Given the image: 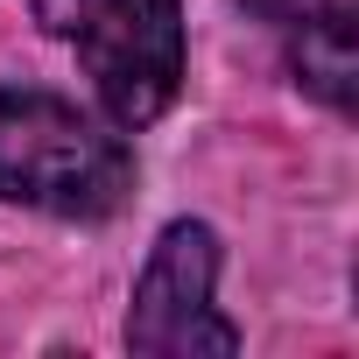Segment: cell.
<instances>
[{
  "label": "cell",
  "mask_w": 359,
  "mask_h": 359,
  "mask_svg": "<svg viewBox=\"0 0 359 359\" xmlns=\"http://www.w3.org/2000/svg\"><path fill=\"white\" fill-rule=\"evenodd\" d=\"M134 191V155L113 127L57 92H0V205L50 219H106Z\"/></svg>",
  "instance_id": "1"
},
{
  "label": "cell",
  "mask_w": 359,
  "mask_h": 359,
  "mask_svg": "<svg viewBox=\"0 0 359 359\" xmlns=\"http://www.w3.org/2000/svg\"><path fill=\"white\" fill-rule=\"evenodd\" d=\"M43 36H57L99 106L120 127H148L184 85V8L176 0H29Z\"/></svg>",
  "instance_id": "2"
},
{
  "label": "cell",
  "mask_w": 359,
  "mask_h": 359,
  "mask_svg": "<svg viewBox=\"0 0 359 359\" xmlns=\"http://www.w3.org/2000/svg\"><path fill=\"white\" fill-rule=\"evenodd\" d=\"M219 282V233L198 219L162 226V240L148 247V268L134 282L127 303V352L141 359H233L240 352V324L219 317L212 303Z\"/></svg>",
  "instance_id": "3"
},
{
  "label": "cell",
  "mask_w": 359,
  "mask_h": 359,
  "mask_svg": "<svg viewBox=\"0 0 359 359\" xmlns=\"http://www.w3.org/2000/svg\"><path fill=\"white\" fill-rule=\"evenodd\" d=\"M282 29H289V71H296V85L310 99H324L331 113H352V99H359L352 8H345V0H303Z\"/></svg>",
  "instance_id": "4"
},
{
  "label": "cell",
  "mask_w": 359,
  "mask_h": 359,
  "mask_svg": "<svg viewBox=\"0 0 359 359\" xmlns=\"http://www.w3.org/2000/svg\"><path fill=\"white\" fill-rule=\"evenodd\" d=\"M247 8H254V15H268V22H289L303 0H247Z\"/></svg>",
  "instance_id": "5"
}]
</instances>
